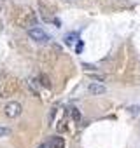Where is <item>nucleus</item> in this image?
<instances>
[{"instance_id": "1", "label": "nucleus", "mask_w": 140, "mask_h": 148, "mask_svg": "<svg viewBox=\"0 0 140 148\" xmlns=\"http://www.w3.org/2000/svg\"><path fill=\"white\" fill-rule=\"evenodd\" d=\"M19 91V84L14 79H7L6 82L0 84V98H9Z\"/></svg>"}, {"instance_id": "2", "label": "nucleus", "mask_w": 140, "mask_h": 148, "mask_svg": "<svg viewBox=\"0 0 140 148\" xmlns=\"http://www.w3.org/2000/svg\"><path fill=\"white\" fill-rule=\"evenodd\" d=\"M28 37H30L32 40L39 42V44H46V42L49 40L47 33H46L44 30H40V28H28Z\"/></svg>"}, {"instance_id": "3", "label": "nucleus", "mask_w": 140, "mask_h": 148, "mask_svg": "<svg viewBox=\"0 0 140 148\" xmlns=\"http://www.w3.org/2000/svg\"><path fill=\"white\" fill-rule=\"evenodd\" d=\"M4 113H6L9 119H16V117L21 113V105H19V103H9V105L4 108Z\"/></svg>"}, {"instance_id": "4", "label": "nucleus", "mask_w": 140, "mask_h": 148, "mask_svg": "<svg viewBox=\"0 0 140 148\" xmlns=\"http://www.w3.org/2000/svg\"><path fill=\"white\" fill-rule=\"evenodd\" d=\"M88 91H89V94H93V96H100V94H103L107 89H105L102 84H89Z\"/></svg>"}, {"instance_id": "5", "label": "nucleus", "mask_w": 140, "mask_h": 148, "mask_svg": "<svg viewBox=\"0 0 140 148\" xmlns=\"http://www.w3.org/2000/svg\"><path fill=\"white\" fill-rule=\"evenodd\" d=\"M63 146H65V139H63L61 136L53 138L51 143H49V148H63Z\"/></svg>"}, {"instance_id": "6", "label": "nucleus", "mask_w": 140, "mask_h": 148, "mask_svg": "<svg viewBox=\"0 0 140 148\" xmlns=\"http://www.w3.org/2000/svg\"><path fill=\"white\" fill-rule=\"evenodd\" d=\"M76 42H77V33H68L65 37V44L67 45H74Z\"/></svg>"}, {"instance_id": "7", "label": "nucleus", "mask_w": 140, "mask_h": 148, "mask_svg": "<svg viewBox=\"0 0 140 148\" xmlns=\"http://www.w3.org/2000/svg\"><path fill=\"white\" fill-rule=\"evenodd\" d=\"M70 117H72L76 122H79V120H81V113H79V110H77V108H72V110H70Z\"/></svg>"}, {"instance_id": "8", "label": "nucleus", "mask_w": 140, "mask_h": 148, "mask_svg": "<svg viewBox=\"0 0 140 148\" xmlns=\"http://www.w3.org/2000/svg\"><path fill=\"white\" fill-rule=\"evenodd\" d=\"M9 134H11V129H7V127H0V138L9 136Z\"/></svg>"}, {"instance_id": "9", "label": "nucleus", "mask_w": 140, "mask_h": 148, "mask_svg": "<svg viewBox=\"0 0 140 148\" xmlns=\"http://www.w3.org/2000/svg\"><path fill=\"white\" fill-rule=\"evenodd\" d=\"M138 110H140L138 106H130V108H128V112H130L131 115H138Z\"/></svg>"}, {"instance_id": "10", "label": "nucleus", "mask_w": 140, "mask_h": 148, "mask_svg": "<svg viewBox=\"0 0 140 148\" xmlns=\"http://www.w3.org/2000/svg\"><path fill=\"white\" fill-rule=\"evenodd\" d=\"M40 80H42V82H40L42 86H46V87H51V84H49V79H47V77H40Z\"/></svg>"}, {"instance_id": "11", "label": "nucleus", "mask_w": 140, "mask_h": 148, "mask_svg": "<svg viewBox=\"0 0 140 148\" xmlns=\"http://www.w3.org/2000/svg\"><path fill=\"white\" fill-rule=\"evenodd\" d=\"M82 66H84L86 70H96V68H95L93 64H88V63H82Z\"/></svg>"}, {"instance_id": "12", "label": "nucleus", "mask_w": 140, "mask_h": 148, "mask_svg": "<svg viewBox=\"0 0 140 148\" xmlns=\"http://www.w3.org/2000/svg\"><path fill=\"white\" fill-rule=\"evenodd\" d=\"M76 51H77V52H81V51H82V42H79V44H77V49H76Z\"/></svg>"}, {"instance_id": "13", "label": "nucleus", "mask_w": 140, "mask_h": 148, "mask_svg": "<svg viewBox=\"0 0 140 148\" xmlns=\"http://www.w3.org/2000/svg\"><path fill=\"white\" fill-rule=\"evenodd\" d=\"M39 148H46V145H40V146H39Z\"/></svg>"}]
</instances>
